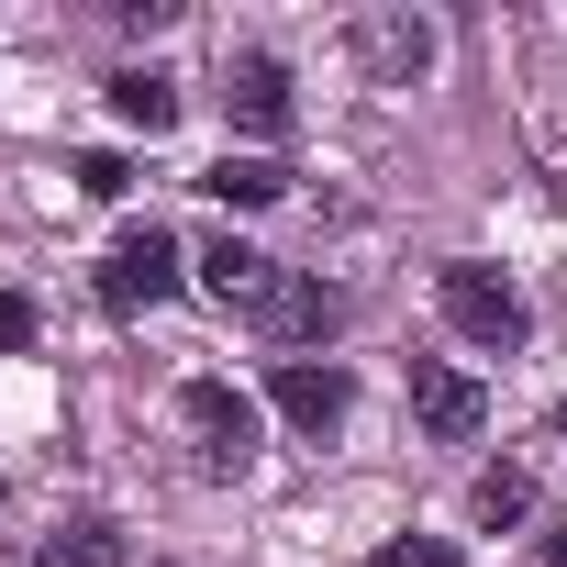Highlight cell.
<instances>
[{"mask_svg":"<svg viewBox=\"0 0 567 567\" xmlns=\"http://www.w3.org/2000/svg\"><path fill=\"white\" fill-rule=\"evenodd\" d=\"M178 434H189L200 478H245V467H256V434H267V412H256L234 379H189V390H178Z\"/></svg>","mask_w":567,"mask_h":567,"instance_id":"1","label":"cell"},{"mask_svg":"<svg viewBox=\"0 0 567 567\" xmlns=\"http://www.w3.org/2000/svg\"><path fill=\"white\" fill-rule=\"evenodd\" d=\"M434 301H445V323L467 334V346H489V357H512L523 334H534V312H523V290L489 267V256H456V267H434Z\"/></svg>","mask_w":567,"mask_h":567,"instance_id":"2","label":"cell"},{"mask_svg":"<svg viewBox=\"0 0 567 567\" xmlns=\"http://www.w3.org/2000/svg\"><path fill=\"white\" fill-rule=\"evenodd\" d=\"M167 290H178V234L167 223H123L112 256H101V301L112 312H156Z\"/></svg>","mask_w":567,"mask_h":567,"instance_id":"3","label":"cell"},{"mask_svg":"<svg viewBox=\"0 0 567 567\" xmlns=\"http://www.w3.org/2000/svg\"><path fill=\"white\" fill-rule=\"evenodd\" d=\"M357 68H368V90H412L423 68H434V23L423 12H357Z\"/></svg>","mask_w":567,"mask_h":567,"instance_id":"4","label":"cell"},{"mask_svg":"<svg viewBox=\"0 0 567 567\" xmlns=\"http://www.w3.org/2000/svg\"><path fill=\"white\" fill-rule=\"evenodd\" d=\"M412 412H423V434H434V445H478L489 390H478L467 368H445V357H412Z\"/></svg>","mask_w":567,"mask_h":567,"instance_id":"5","label":"cell"},{"mask_svg":"<svg viewBox=\"0 0 567 567\" xmlns=\"http://www.w3.org/2000/svg\"><path fill=\"white\" fill-rule=\"evenodd\" d=\"M267 401H278V423H290V434H334V423L357 412V379H346V368H312V357H278Z\"/></svg>","mask_w":567,"mask_h":567,"instance_id":"6","label":"cell"},{"mask_svg":"<svg viewBox=\"0 0 567 567\" xmlns=\"http://www.w3.org/2000/svg\"><path fill=\"white\" fill-rule=\"evenodd\" d=\"M223 112H234L245 134H290V123H301L290 68H278V56H234V68H223Z\"/></svg>","mask_w":567,"mask_h":567,"instance_id":"7","label":"cell"},{"mask_svg":"<svg viewBox=\"0 0 567 567\" xmlns=\"http://www.w3.org/2000/svg\"><path fill=\"white\" fill-rule=\"evenodd\" d=\"M200 290H212L223 312H256V301L278 290V256H256V245H234V234H212V245H200Z\"/></svg>","mask_w":567,"mask_h":567,"instance_id":"8","label":"cell"},{"mask_svg":"<svg viewBox=\"0 0 567 567\" xmlns=\"http://www.w3.org/2000/svg\"><path fill=\"white\" fill-rule=\"evenodd\" d=\"M256 323H267L278 346H323V334H334V290H323V278H290V267H278V290L256 301Z\"/></svg>","mask_w":567,"mask_h":567,"instance_id":"9","label":"cell"},{"mask_svg":"<svg viewBox=\"0 0 567 567\" xmlns=\"http://www.w3.org/2000/svg\"><path fill=\"white\" fill-rule=\"evenodd\" d=\"M467 523H478V534L534 523V467H512V456H501V467H478V478H467Z\"/></svg>","mask_w":567,"mask_h":567,"instance_id":"10","label":"cell"},{"mask_svg":"<svg viewBox=\"0 0 567 567\" xmlns=\"http://www.w3.org/2000/svg\"><path fill=\"white\" fill-rule=\"evenodd\" d=\"M200 189H212L223 212H267L278 189H290V167H278V156H223V167H212Z\"/></svg>","mask_w":567,"mask_h":567,"instance_id":"11","label":"cell"},{"mask_svg":"<svg viewBox=\"0 0 567 567\" xmlns=\"http://www.w3.org/2000/svg\"><path fill=\"white\" fill-rule=\"evenodd\" d=\"M112 112H123L134 134H167V123H178V90H167L156 68H123V79H112Z\"/></svg>","mask_w":567,"mask_h":567,"instance_id":"12","label":"cell"},{"mask_svg":"<svg viewBox=\"0 0 567 567\" xmlns=\"http://www.w3.org/2000/svg\"><path fill=\"white\" fill-rule=\"evenodd\" d=\"M112 556H123V523H101V512H79V523H68V534H56V545H45L34 567H112Z\"/></svg>","mask_w":567,"mask_h":567,"instance_id":"13","label":"cell"},{"mask_svg":"<svg viewBox=\"0 0 567 567\" xmlns=\"http://www.w3.org/2000/svg\"><path fill=\"white\" fill-rule=\"evenodd\" d=\"M368 567H456V545H445V534H390Z\"/></svg>","mask_w":567,"mask_h":567,"instance_id":"14","label":"cell"},{"mask_svg":"<svg viewBox=\"0 0 567 567\" xmlns=\"http://www.w3.org/2000/svg\"><path fill=\"white\" fill-rule=\"evenodd\" d=\"M79 189H90V200H123L134 167H123V156H79Z\"/></svg>","mask_w":567,"mask_h":567,"instance_id":"15","label":"cell"},{"mask_svg":"<svg viewBox=\"0 0 567 567\" xmlns=\"http://www.w3.org/2000/svg\"><path fill=\"white\" fill-rule=\"evenodd\" d=\"M12 346H34V301H23V290H0V357H12Z\"/></svg>","mask_w":567,"mask_h":567,"instance_id":"16","label":"cell"},{"mask_svg":"<svg viewBox=\"0 0 567 567\" xmlns=\"http://www.w3.org/2000/svg\"><path fill=\"white\" fill-rule=\"evenodd\" d=\"M545 567H567V534H545Z\"/></svg>","mask_w":567,"mask_h":567,"instance_id":"17","label":"cell"},{"mask_svg":"<svg viewBox=\"0 0 567 567\" xmlns=\"http://www.w3.org/2000/svg\"><path fill=\"white\" fill-rule=\"evenodd\" d=\"M556 445H567V412H556Z\"/></svg>","mask_w":567,"mask_h":567,"instance_id":"18","label":"cell"}]
</instances>
